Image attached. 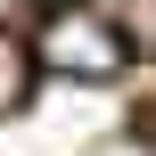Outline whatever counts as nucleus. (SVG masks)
Returning a JSON list of instances; mask_svg holds the SVG:
<instances>
[{
	"instance_id": "obj_1",
	"label": "nucleus",
	"mask_w": 156,
	"mask_h": 156,
	"mask_svg": "<svg viewBox=\"0 0 156 156\" xmlns=\"http://www.w3.org/2000/svg\"><path fill=\"white\" fill-rule=\"evenodd\" d=\"M33 58H41L49 74H74V82H115V74L132 66V41H123L115 16H99V8H82V0H58V8L41 16Z\"/></svg>"
},
{
	"instance_id": "obj_2",
	"label": "nucleus",
	"mask_w": 156,
	"mask_h": 156,
	"mask_svg": "<svg viewBox=\"0 0 156 156\" xmlns=\"http://www.w3.org/2000/svg\"><path fill=\"white\" fill-rule=\"evenodd\" d=\"M33 49L16 41V33H0V115H25V99H33Z\"/></svg>"
},
{
	"instance_id": "obj_3",
	"label": "nucleus",
	"mask_w": 156,
	"mask_h": 156,
	"mask_svg": "<svg viewBox=\"0 0 156 156\" xmlns=\"http://www.w3.org/2000/svg\"><path fill=\"white\" fill-rule=\"evenodd\" d=\"M123 41H140V58H156V0H123Z\"/></svg>"
},
{
	"instance_id": "obj_4",
	"label": "nucleus",
	"mask_w": 156,
	"mask_h": 156,
	"mask_svg": "<svg viewBox=\"0 0 156 156\" xmlns=\"http://www.w3.org/2000/svg\"><path fill=\"white\" fill-rule=\"evenodd\" d=\"M49 8H58V0H49Z\"/></svg>"
}]
</instances>
